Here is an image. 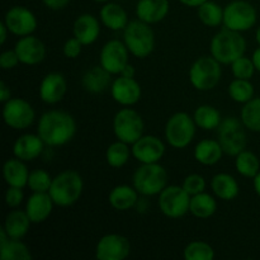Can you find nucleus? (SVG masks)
I'll list each match as a JSON object with an SVG mask.
<instances>
[{
    "label": "nucleus",
    "mask_w": 260,
    "mask_h": 260,
    "mask_svg": "<svg viewBox=\"0 0 260 260\" xmlns=\"http://www.w3.org/2000/svg\"><path fill=\"white\" fill-rule=\"evenodd\" d=\"M251 58H253V62H254V65H255V69L260 73V47L256 48V50L254 51L253 57Z\"/></svg>",
    "instance_id": "51"
},
{
    "label": "nucleus",
    "mask_w": 260,
    "mask_h": 260,
    "mask_svg": "<svg viewBox=\"0 0 260 260\" xmlns=\"http://www.w3.org/2000/svg\"><path fill=\"white\" fill-rule=\"evenodd\" d=\"M36 112L30 103L22 98H10L3 108V119L13 129H25L35 122Z\"/></svg>",
    "instance_id": "12"
},
{
    "label": "nucleus",
    "mask_w": 260,
    "mask_h": 260,
    "mask_svg": "<svg viewBox=\"0 0 260 260\" xmlns=\"http://www.w3.org/2000/svg\"><path fill=\"white\" fill-rule=\"evenodd\" d=\"M10 98H12L10 89L8 88L7 84H5L4 81H2V83H0V101H2L3 103H5V102L9 101Z\"/></svg>",
    "instance_id": "47"
},
{
    "label": "nucleus",
    "mask_w": 260,
    "mask_h": 260,
    "mask_svg": "<svg viewBox=\"0 0 260 260\" xmlns=\"http://www.w3.org/2000/svg\"><path fill=\"white\" fill-rule=\"evenodd\" d=\"M255 65L253 62V58H248L245 56H241L238 60L231 63V71L236 79H245L250 80L255 71Z\"/></svg>",
    "instance_id": "41"
},
{
    "label": "nucleus",
    "mask_w": 260,
    "mask_h": 260,
    "mask_svg": "<svg viewBox=\"0 0 260 260\" xmlns=\"http://www.w3.org/2000/svg\"><path fill=\"white\" fill-rule=\"evenodd\" d=\"M4 23L7 24L9 32L18 37L29 36L37 29V18L33 14V12L24 7H18V5L10 8L5 13Z\"/></svg>",
    "instance_id": "15"
},
{
    "label": "nucleus",
    "mask_w": 260,
    "mask_h": 260,
    "mask_svg": "<svg viewBox=\"0 0 260 260\" xmlns=\"http://www.w3.org/2000/svg\"><path fill=\"white\" fill-rule=\"evenodd\" d=\"M165 154V145L156 136L146 135L132 145V155L141 164L159 162Z\"/></svg>",
    "instance_id": "16"
},
{
    "label": "nucleus",
    "mask_w": 260,
    "mask_h": 260,
    "mask_svg": "<svg viewBox=\"0 0 260 260\" xmlns=\"http://www.w3.org/2000/svg\"><path fill=\"white\" fill-rule=\"evenodd\" d=\"M45 145L46 144L38 134H25L15 140L14 146H13V154L23 161H32L42 154Z\"/></svg>",
    "instance_id": "21"
},
{
    "label": "nucleus",
    "mask_w": 260,
    "mask_h": 260,
    "mask_svg": "<svg viewBox=\"0 0 260 260\" xmlns=\"http://www.w3.org/2000/svg\"><path fill=\"white\" fill-rule=\"evenodd\" d=\"M240 118L245 128L260 132V98H253L244 104Z\"/></svg>",
    "instance_id": "37"
},
{
    "label": "nucleus",
    "mask_w": 260,
    "mask_h": 260,
    "mask_svg": "<svg viewBox=\"0 0 260 260\" xmlns=\"http://www.w3.org/2000/svg\"><path fill=\"white\" fill-rule=\"evenodd\" d=\"M185 260H212L215 250L205 241H192L184 249Z\"/></svg>",
    "instance_id": "39"
},
{
    "label": "nucleus",
    "mask_w": 260,
    "mask_h": 260,
    "mask_svg": "<svg viewBox=\"0 0 260 260\" xmlns=\"http://www.w3.org/2000/svg\"><path fill=\"white\" fill-rule=\"evenodd\" d=\"M123 42L129 53L139 58H145L155 48V33L150 24L142 20H132L123 29Z\"/></svg>",
    "instance_id": "4"
},
{
    "label": "nucleus",
    "mask_w": 260,
    "mask_h": 260,
    "mask_svg": "<svg viewBox=\"0 0 260 260\" xmlns=\"http://www.w3.org/2000/svg\"><path fill=\"white\" fill-rule=\"evenodd\" d=\"M193 119H194L196 124L200 128L206 129V131H211V129L218 128V126L221 124V114L215 107L208 106H200L194 111L193 114Z\"/></svg>",
    "instance_id": "32"
},
{
    "label": "nucleus",
    "mask_w": 260,
    "mask_h": 260,
    "mask_svg": "<svg viewBox=\"0 0 260 260\" xmlns=\"http://www.w3.org/2000/svg\"><path fill=\"white\" fill-rule=\"evenodd\" d=\"M129 156H131V150H129L128 144L119 140L109 145L106 152V160L112 168L124 167L129 160Z\"/></svg>",
    "instance_id": "36"
},
{
    "label": "nucleus",
    "mask_w": 260,
    "mask_h": 260,
    "mask_svg": "<svg viewBox=\"0 0 260 260\" xmlns=\"http://www.w3.org/2000/svg\"><path fill=\"white\" fill-rule=\"evenodd\" d=\"M196 128L197 124L193 117L185 112H178L168 119L165 126V137L170 146L174 149H184L194 139Z\"/></svg>",
    "instance_id": "7"
},
{
    "label": "nucleus",
    "mask_w": 260,
    "mask_h": 260,
    "mask_svg": "<svg viewBox=\"0 0 260 260\" xmlns=\"http://www.w3.org/2000/svg\"><path fill=\"white\" fill-rule=\"evenodd\" d=\"M121 75L126 76V78H135V68L132 65H129V63H127L126 68L122 70Z\"/></svg>",
    "instance_id": "50"
},
{
    "label": "nucleus",
    "mask_w": 260,
    "mask_h": 260,
    "mask_svg": "<svg viewBox=\"0 0 260 260\" xmlns=\"http://www.w3.org/2000/svg\"><path fill=\"white\" fill-rule=\"evenodd\" d=\"M68 90V83L62 74L50 73L43 78L40 85V98L47 104L61 102Z\"/></svg>",
    "instance_id": "19"
},
{
    "label": "nucleus",
    "mask_w": 260,
    "mask_h": 260,
    "mask_svg": "<svg viewBox=\"0 0 260 260\" xmlns=\"http://www.w3.org/2000/svg\"><path fill=\"white\" fill-rule=\"evenodd\" d=\"M132 183L137 192L145 197L160 194L168 184V173L159 162L142 164L135 172Z\"/></svg>",
    "instance_id": "5"
},
{
    "label": "nucleus",
    "mask_w": 260,
    "mask_h": 260,
    "mask_svg": "<svg viewBox=\"0 0 260 260\" xmlns=\"http://www.w3.org/2000/svg\"><path fill=\"white\" fill-rule=\"evenodd\" d=\"M83 189L81 175L75 170H65L53 178L48 193L56 206L69 207L78 202L83 194Z\"/></svg>",
    "instance_id": "3"
},
{
    "label": "nucleus",
    "mask_w": 260,
    "mask_h": 260,
    "mask_svg": "<svg viewBox=\"0 0 260 260\" xmlns=\"http://www.w3.org/2000/svg\"><path fill=\"white\" fill-rule=\"evenodd\" d=\"M235 167L239 174L246 178H253L260 172V161L254 152L244 150L236 155Z\"/></svg>",
    "instance_id": "35"
},
{
    "label": "nucleus",
    "mask_w": 260,
    "mask_h": 260,
    "mask_svg": "<svg viewBox=\"0 0 260 260\" xmlns=\"http://www.w3.org/2000/svg\"><path fill=\"white\" fill-rule=\"evenodd\" d=\"M30 220L25 211L14 210L10 211L5 217V222L3 228L5 229L10 239H22L29 231Z\"/></svg>",
    "instance_id": "28"
},
{
    "label": "nucleus",
    "mask_w": 260,
    "mask_h": 260,
    "mask_svg": "<svg viewBox=\"0 0 260 260\" xmlns=\"http://www.w3.org/2000/svg\"><path fill=\"white\" fill-rule=\"evenodd\" d=\"M190 196L179 185H169L159 194V208L167 217L180 218L189 212Z\"/></svg>",
    "instance_id": "11"
},
{
    "label": "nucleus",
    "mask_w": 260,
    "mask_h": 260,
    "mask_svg": "<svg viewBox=\"0 0 260 260\" xmlns=\"http://www.w3.org/2000/svg\"><path fill=\"white\" fill-rule=\"evenodd\" d=\"M139 194L136 188L131 185H117L111 190L108 196V202L114 210L127 211L134 207L139 201Z\"/></svg>",
    "instance_id": "27"
},
{
    "label": "nucleus",
    "mask_w": 260,
    "mask_h": 260,
    "mask_svg": "<svg viewBox=\"0 0 260 260\" xmlns=\"http://www.w3.org/2000/svg\"><path fill=\"white\" fill-rule=\"evenodd\" d=\"M179 2L182 3L183 5H185V7L198 8V7H201V5H202L203 3L207 2V0H179Z\"/></svg>",
    "instance_id": "48"
},
{
    "label": "nucleus",
    "mask_w": 260,
    "mask_h": 260,
    "mask_svg": "<svg viewBox=\"0 0 260 260\" xmlns=\"http://www.w3.org/2000/svg\"><path fill=\"white\" fill-rule=\"evenodd\" d=\"M74 37L78 38L84 46L91 45L101 35L99 20L91 14H81L74 22Z\"/></svg>",
    "instance_id": "23"
},
{
    "label": "nucleus",
    "mask_w": 260,
    "mask_h": 260,
    "mask_svg": "<svg viewBox=\"0 0 260 260\" xmlns=\"http://www.w3.org/2000/svg\"><path fill=\"white\" fill-rule=\"evenodd\" d=\"M254 189H255L256 194L260 197V172L254 177Z\"/></svg>",
    "instance_id": "52"
},
{
    "label": "nucleus",
    "mask_w": 260,
    "mask_h": 260,
    "mask_svg": "<svg viewBox=\"0 0 260 260\" xmlns=\"http://www.w3.org/2000/svg\"><path fill=\"white\" fill-rule=\"evenodd\" d=\"M55 202L50 193H36L30 196L25 203V212L32 223H41L51 216Z\"/></svg>",
    "instance_id": "20"
},
{
    "label": "nucleus",
    "mask_w": 260,
    "mask_h": 260,
    "mask_svg": "<svg viewBox=\"0 0 260 260\" xmlns=\"http://www.w3.org/2000/svg\"><path fill=\"white\" fill-rule=\"evenodd\" d=\"M244 123L235 117H228L218 126V142L223 152L236 156L246 147V135Z\"/></svg>",
    "instance_id": "9"
},
{
    "label": "nucleus",
    "mask_w": 260,
    "mask_h": 260,
    "mask_svg": "<svg viewBox=\"0 0 260 260\" xmlns=\"http://www.w3.org/2000/svg\"><path fill=\"white\" fill-rule=\"evenodd\" d=\"M19 61L24 65H37L46 57V46L35 36H24L18 40L14 47Z\"/></svg>",
    "instance_id": "17"
},
{
    "label": "nucleus",
    "mask_w": 260,
    "mask_h": 260,
    "mask_svg": "<svg viewBox=\"0 0 260 260\" xmlns=\"http://www.w3.org/2000/svg\"><path fill=\"white\" fill-rule=\"evenodd\" d=\"M128 48L124 42L112 40L103 46L101 51V65L112 75H121L122 70L128 63Z\"/></svg>",
    "instance_id": "14"
},
{
    "label": "nucleus",
    "mask_w": 260,
    "mask_h": 260,
    "mask_svg": "<svg viewBox=\"0 0 260 260\" xmlns=\"http://www.w3.org/2000/svg\"><path fill=\"white\" fill-rule=\"evenodd\" d=\"M217 210L216 200L208 193H198L190 197L189 212L197 218H208L215 215Z\"/></svg>",
    "instance_id": "31"
},
{
    "label": "nucleus",
    "mask_w": 260,
    "mask_h": 260,
    "mask_svg": "<svg viewBox=\"0 0 260 260\" xmlns=\"http://www.w3.org/2000/svg\"><path fill=\"white\" fill-rule=\"evenodd\" d=\"M169 0H139L136 15L147 24L161 22L169 13Z\"/></svg>",
    "instance_id": "22"
},
{
    "label": "nucleus",
    "mask_w": 260,
    "mask_h": 260,
    "mask_svg": "<svg viewBox=\"0 0 260 260\" xmlns=\"http://www.w3.org/2000/svg\"><path fill=\"white\" fill-rule=\"evenodd\" d=\"M198 18L207 27H218L223 23V9L217 3L207 0L198 7Z\"/></svg>",
    "instance_id": "34"
},
{
    "label": "nucleus",
    "mask_w": 260,
    "mask_h": 260,
    "mask_svg": "<svg viewBox=\"0 0 260 260\" xmlns=\"http://www.w3.org/2000/svg\"><path fill=\"white\" fill-rule=\"evenodd\" d=\"M256 23V10L245 0H234L223 9V25L236 32L251 29Z\"/></svg>",
    "instance_id": "10"
},
{
    "label": "nucleus",
    "mask_w": 260,
    "mask_h": 260,
    "mask_svg": "<svg viewBox=\"0 0 260 260\" xmlns=\"http://www.w3.org/2000/svg\"><path fill=\"white\" fill-rule=\"evenodd\" d=\"M112 98L118 104L124 107L134 106L141 99V86L135 80V78L119 76L112 83Z\"/></svg>",
    "instance_id": "18"
},
{
    "label": "nucleus",
    "mask_w": 260,
    "mask_h": 260,
    "mask_svg": "<svg viewBox=\"0 0 260 260\" xmlns=\"http://www.w3.org/2000/svg\"><path fill=\"white\" fill-rule=\"evenodd\" d=\"M95 3H108L109 0H94Z\"/></svg>",
    "instance_id": "54"
},
{
    "label": "nucleus",
    "mask_w": 260,
    "mask_h": 260,
    "mask_svg": "<svg viewBox=\"0 0 260 260\" xmlns=\"http://www.w3.org/2000/svg\"><path fill=\"white\" fill-rule=\"evenodd\" d=\"M221 74V63L213 56H202L190 66L189 80L197 90L208 91L217 86Z\"/></svg>",
    "instance_id": "6"
},
{
    "label": "nucleus",
    "mask_w": 260,
    "mask_h": 260,
    "mask_svg": "<svg viewBox=\"0 0 260 260\" xmlns=\"http://www.w3.org/2000/svg\"><path fill=\"white\" fill-rule=\"evenodd\" d=\"M42 2L48 9L60 10V9H63V8L70 3V0H42Z\"/></svg>",
    "instance_id": "46"
},
{
    "label": "nucleus",
    "mask_w": 260,
    "mask_h": 260,
    "mask_svg": "<svg viewBox=\"0 0 260 260\" xmlns=\"http://www.w3.org/2000/svg\"><path fill=\"white\" fill-rule=\"evenodd\" d=\"M145 123L142 117L135 109L122 108L113 119V132L119 141L134 145L144 136Z\"/></svg>",
    "instance_id": "8"
},
{
    "label": "nucleus",
    "mask_w": 260,
    "mask_h": 260,
    "mask_svg": "<svg viewBox=\"0 0 260 260\" xmlns=\"http://www.w3.org/2000/svg\"><path fill=\"white\" fill-rule=\"evenodd\" d=\"M245 50L246 42L241 33L226 27L211 40V56L223 65H231L234 61L244 56Z\"/></svg>",
    "instance_id": "2"
},
{
    "label": "nucleus",
    "mask_w": 260,
    "mask_h": 260,
    "mask_svg": "<svg viewBox=\"0 0 260 260\" xmlns=\"http://www.w3.org/2000/svg\"><path fill=\"white\" fill-rule=\"evenodd\" d=\"M53 178L43 169H36L29 173L28 178V187L32 192L36 193H48Z\"/></svg>",
    "instance_id": "40"
},
{
    "label": "nucleus",
    "mask_w": 260,
    "mask_h": 260,
    "mask_svg": "<svg viewBox=\"0 0 260 260\" xmlns=\"http://www.w3.org/2000/svg\"><path fill=\"white\" fill-rule=\"evenodd\" d=\"M83 43L78 40L76 37L69 38L63 45V55L68 58H76L81 53V48H83Z\"/></svg>",
    "instance_id": "44"
},
{
    "label": "nucleus",
    "mask_w": 260,
    "mask_h": 260,
    "mask_svg": "<svg viewBox=\"0 0 260 260\" xmlns=\"http://www.w3.org/2000/svg\"><path fill=\"white\" fill-rule=\"evenodd\" d=\"M99 15L102 23L112 30H123L129 23L127 12L117 3H106L104 7H102Z\"/></svg>",
    "instance_id": "25"
},
{
    "label": "nucleus",
    "mask_w": 260,
    "mask_h": 260,
    "mask_svg": "<svg viewBox=\"0 0 260 260\" xmlns=\"http://www.w3.org/2000/svg\"><path fill=\"white\" fill-rule=\"evenodd\" d=\"M183 188L185 192L192 197V196L198 194V193L205 192L206 189V180L202 175L200 174H190L183 182Z\"/></svg>",
    "instance_id": "42"
},
{
    "label": "nucleus",
    "mask_w": 260,
    "mask_h": 260,
    "mask_svg": "<svg viewBox=\"0 0 260 260\" xmlns=\"http://www.w3.org/2000/svg\"><path fill=\"white\" fill-rule=\"evenodd\" d=\"M255 37H256V42L260 45V27L256 29V33H255Z\"/></svg>",
    "instance_id": "53"
},
{
    "label": "nucleus",
    "mask_w": 260,
    "mask_h": 260,
    "mask_svg": "<svg viewBox=\"0 0 260 260\" xmlns=\"http://www.w3.org/2000/svg\"><path fill=\"white\" fill-rule=\"evenodd\" d=\"M19 62H20L19 57H18L15 50L4 51V52L0 55V66H2L3 70H10V69H14Z\"/></svg>",
    "instance_id": "45"
},
{
    "label": "nucleus",
    "mask_w": 260,
    "mask_h": 260,
    "mask_svg": "<svg viewBox=\"0 0 260 260\" xmlns=\"http://www.w3.org/2000/svg\"><path fill=\"white\" fill-rule=\"evenodd\" d=\"M23 188L20 187H10L5 192V203H7L8 207L10 208H17L18 206H20V203L23 202Z\"/></svg>",
    "instance_id": "43"
},
{
    "label": "nucleus",
    "mask_w": 260,
    "mask_h": 260,
    "mask_svg": "<svg viewBox=\"0 0 260 260\" xmlns=\"http://www.w3.org/2000/svg\"><path fill=\"white\" fill-rule=\"evenodd\" d=\"M37 134L47 146H62L75 136L76 122L68 112L48 111L38 121Z\"/></svg>",
    "instance_id": "1"
},
{
    "label": "nucleus",
    "mask_w": 260,
    "mask_h": 260,
    "mask_svg": "<svg viewBox=\"0 0 260 260\" xmlns=\"http://www.w3.org/2000/svg\"><path fill=\"white\" fill-rule=\"evenodd\" d=\"M111 73L106 70L103 66H94L90 68L81 78V85L88 93L99 94L106 90L111 85Z\"/></svg>",
    "instance_id": "24"
},
{
    "label": "nucleus",
    "mask_w": 260,
    "mask_h": 260,
    "mask_svg": "<svg viewBox=\"0 0 260 260\" xmlns=\"http://www.w3.org/2000/svg\"><path fill=\"white\" fill-rule=\"evenodd\" d=\"M0 259L2 260H29L32 259L29 249L19 239H8L0 244Z\"/></svg>",
    "instance_id": "33"
},
{
    "label": "nucleus",
    "mask_w": 260,
    "mask_h": 260,
    "mask_svg": "<svg viewBox=\"0 0 260 260\" xmlns=\"http://www.w3.org/2000/svg\"><path fill=\"white\" fill-rule=\"evenodd\" d=\"M223 150L220 142L215 140H203L194 147V159L202 165H215L221 160Z\"/></svg>",
    "instance_id": "30"
},
{
    "label": "nucleus",
    "mask_w": 260,
    "mask_h": 260,
    "mask_svg": "<svg viewBox=\"0 0 260 260\" xmlns=\"http://www.w3.org/2000/svg\"><path fill=\"white\" fill-rule=\"evenodd\" d=\"M8 32H9V29H8L7 24H5L4 22L0 23V33H2V35H0V43H2V45H4L5 41H7Z\"/></svg>",
    "instance_id": "49"
},
{
    "label": "nucleus",
    "mask_w": 260,
    "mask_h": 260,
    "mask_svg": "<svg viewBox=\"0 0 260 260\" xmlns=\"http://www.w3.org/2000/svg\"><path fill=\"white\" fill-rule=\"evenodd\" d=\"M211 189L216 197L223 201H233L239 194V184L235 178L226 173L216 174L211 180Z\"/></svg>",
    "instance_id": "29"
},
{
    "label": "nucleus",
    "mask_w": 260,
    "mask_h": 260,
    "mask_svg": "<svg viewBox=\"0 0 260 260\" xmlns=\"http://www.w3.org/2000/svg\"><path fill=\"white\" fill-rule=\"evenodd\" d=\"M131 253L128 239L118 234H108L99 239L95 248L98 260H124Z\"/></svg>",
    "instance_id": "13"
},
{
    "label": "nucleus",
    "mask_w": 260,
    "mask_h": 260,
    "mask_svg": "<svg viewBox=\"0 0 260 260\" xmlns=\"http://www.w3.org/2000/svg\"><path fill=\"white\" fill-rule=\"evenodd\" d=\"M229 95L233 101L245 104L254 98V85L250 80L235 79L229 85Z\"/></svg>",
    "instance_id": "38"
},
{
    "label": "nucleus",
    "mask_w": 260,
    "mask_h": 260,
    "mask_svg": "<svg viewBox=\"0 0 260 260\" xmlns=\"http://www.w3.org/2000/svg\"><path fill=\"white\" fill-rule=\"evenodd\" d=\"M3 174H4L5 183L10 187L24 188L28 184V178H29L28 168L24 161L18 157L5 161L3 167Z\"/></svg>",
    "instance_id": "26"
}]
</instances>
